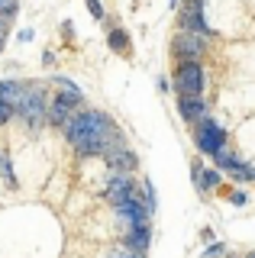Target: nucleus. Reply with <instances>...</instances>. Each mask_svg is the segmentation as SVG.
<instances>
[{"label":"nucleus","instance_id":"b1692460","mask_svg":"<svg viewBox=\"0 0 255 258\" xmlns=\"http://www.w3.org/2000/svg\"><path fill=\"white\" fill-rule=\"evenodd\" d=\"M87 10H91L94 20H103V4L100 0H87Z\"/></svg>","mask_w":255,"mask_h":258},{"label":"nucleus","instance_id":"aec40b11","mask_svg":"<svg viewBox=\"0 0 255 258\" xmlns=\"http://www.w3.org/2000/svg\"><path fill=\"white\" fill-rule=\"evenodd\" d=\"M55 84H58V91H65V94H81V87L75 84V81H68V78H55Z\"/></svg>","mask_w":255,"mask_h":258},{"label":"nucleus","instance_id":"a878e982","mask_svg":"<svg viewBox=\"0 0 255 258\" xmlns=\"http://www.w3.org/2000/svg\"><path fill=\"white\" fill-rule=\"evenodd\" d=\"M7 23H10V16H4V13H0V32H7Z\"/></svg>","mask_w":255,"mask_h":258},{"label":"nucleus","instance_id":"7ed1b4c3","mask_svg":"<svg viewBox=\"0 0 255 258\" xmlns=\"http://www.w3.org/2000/svg\"><path fill=\"white\" fill-rule=\"evenodd\" d=\"M81 103H84V94H65V91H61L58 97H52V100H49L45 123H52V126H65L68 119L75 116L78 110H81Z\"/></svg>","mask_w":255,"mask_h":258},{"label":"nucleus","instance_id":"f3484780","mask_svg":"<svg viewBox=\"0 0 255 258\" xmlns=\"http://www.w3.org/2000/svg\"><path fill=\"white\" fill-rule=\"evenodd\" d=\"M107 258H149V252H133L130 245H113Z\"/></svg>","mask_w":255,"mask_h":258},{"label":"nucleus","instance_id":"6ab92c4d","mask_svg":"<svg viewBox=\"0 0 255 258\" xmlns=\"http://www.w3.org/2000/svg\"><path fill=\"white\" fill-rule=\"evenodd\" d=\"M220 255H226V242H210L201 258H220Z\"/></svg>","mask_w":255,"mask_h":258},{"label":"nucleus","instance_id":"4be33fe9","mask_svg":"<svg viewBox=\"0 0 255 258\" xmlns=\"http://www.w3.org/2000/svg\"><path fill=\"white\" fill-rule=\"evenodd\" d=\"M142 197H146V204L155 210V187H152V181H146V184H142Z\"/></svg>","mask_w":255,"mask_h":258},{"label":"nucleus","instance_id":"ddd939ff","mask_svg":"<svg viewBox=\"0 0 255 258\" xmlns=\"http://www.w3.org/2000/svg\"><path fill=\"white\" fill-rule=\"evenodd\" d=\"M201 194H207V190H213V187H220V171H213V168H204V174H201V181L194 184Z\"/></svg>","mask_w":255,"mask_h":258},{"label":"nucleus","instance_id":"4468645a","mask_svg":"<svg viewBox=\"0 0 255 258\" xmlns=\"http://www.w3.org/2000/svg\"><path fill=\"white\" fill-rule=\"evenodd\" d=\"M229 177H236V181H255V168L252 165H242V161H236V165L226 168Z\"/></svg>","mask_w":255,"mask_h":258},{"label":"nucleus","instance_id":"dca6fc26","mask_svg":"<svg viewBox=\"0 0 255 258\" xmlns=\"http://www.w3.org/2000/svg\"><path fill=\"white\" fill-rule=\"evenodd\" d=\"M0 177H4L10 187H17V174H13V161H10V155H7L4 149H0Z\"/></svg>","mask_w":255,"mask_h":258},{"label":"nucleus","instance_id":"1a4fd4ad","mask_svg":"<svg viewBox=\"0 0 255 258\" xmlns=\"http://www.w3.org/2000/svg\"><path fill=\"white\" fill-rule=\"evenodd\" d=\"M103 158H107V165L113 168V171H119V174H133V171L139 168L136 152H133V149H126V145H123V149H113L110 155H103Z\"/></svg>","mask_w":255,"mask_h":258},{"label":"nucleus","instance_id":"20e7f679","mask_svg":"<svg viewBox=\"0 0 255 258\" xmlns=\"http://www.w3.org/2000/svg\"><path fill=\"white\" fill-rule=\"evenodd\" d=\"M181 32H194V36H204V39H213V29L207 26L204 20V0H187L184 7H181Z\"/></svg>","mask_w":255,"mask_h":258},{"label":"nucleus","instance_id":"bb28decb","mask_svg":"<svg viewBox=\"0 0 255 258\" xmlns=\"http://www.w3.org/2000/svg\"><path fill=\"white\" fill-rule=\"evenodd\" d=\"M4 36H7V32H0V52H4Z\"/></svg>","mask_w":255,"mask_h":258},{"label":"nucleus","instance_id":"6e6552de","mask_svg":"<svg viewBox=\"0 0 255 258\" xmlns=\"http://www.w3.org/2000/svg\"><path fill=\"white\" fill-rule=\"evenodd\" d=\"M133 194H139V190H136V181H133V174L113 171V177L107 181V200H110V204L119 207V204H126Z\"/></svg>","mask_w":255,"mask_h":258},{"label":"nucleus","instance_id":"f8f14e48","mask_svg":"<svg viewBox=\"0 0 255 258\" xmlns=\"http://www.w3.org/2000/svg\"><path fill=\"white\" fill-rule=\"evenodd\" d=\"M23 94H26V84L23 81H0V100H7V103H17L23 100Z\"/></svg>","mask_w":255,"mask_h":258},{"label":"nucleus","instance_id":"0eeeda50","mask_svg":"<svg viewBox=\"0 0 255 258\" xmlns=\"http://www.w3.org/2000/svg\"><path fill=\"white\" fill-rule=\"evenodd\" d=\"M171 52L178 55L181 61H201V55L207 52V39L194 36V32H178L171 42Z\"/></svg>","mask_w":255,"mask_h":258},{"label":"nucleus","instance_id":"cd10ccee","mask_svg":"<svg viewBox=\"0 0 255 258\" xmlns=\"http://www.w3.org/2000/svg\"><path fill=\"white\" fill-rule=\"evenodd\" d=\"M249 258H255V255H249Z\"/></svg>","mask_w":255,"mask_h":258},{"label":"nucleus","instance_id":"39448f33","mask_svg":"<svg viewBox=\"0 0 255 258\" xmlns=\"http://www.w3.org/2000/svg\"><path fill=\"white\" fill-rule=\"evenodd\" d=\"M194 139H197V149H201L204 155H217L220 149H226V129H220L210 116H204L201 123H197Z\"/></svg>","mask_w":255,"mask_h":258},{"label":"nucleus","instance_id":"5701e85b","mask_svg":"<svg viewBox=\"0 0 255 258\" xmlns=\"http://www.w3.org/2000/svg\"><path fill=\"white\" fill-rule=\"evenodd\" d=\"M17 7H20V0H0V13H4V16H13Z\"/></svg>","mask_w":255,"mask_h":258},{"label":"nucleus","instance_id":"a211bd4d","mask_svg":"<svg viewBox=\"0 0 255 258\" xmlns=\"http://www.w3.org/2000/svg\"><path fill=\"white\" fill-rule=\"evenodd\" d=\"M213 158H217V165L223 168V171H226L229 165H236V161H239V158H236V155H233V152H229V149H220V152H217V155H213Z\"/></svg>","mask_w":255,"mask_h":258},{"label":"nucleus","instance_id":"2eb2a0df","mask_svg":"<svg viewBox=\"0 0 255 258\" xmlns=\"http://www.w3.org/2000/svg\"><path fill=\"white\" fill-rule=\"evenodd\" d=\"M107 42H110V48H113V52H130V36H126L123 29H110Z\"/></svg>","mask_w":255,"mask_h":258},{"label":"nucleus","instance_id":"412c9836","mask_svg":"<svg viewBox=\"0 0 255 258\" xmlns=\"http://www.w3.org/2000/svg\"><path fill=\"white\" fill-rule=\"evenodd\" d=\"M17 116V110H13V103H7V100H0V126L7 123V119H13Z\"/></svg>","mask_w":255,"mask_h":258},{"label":"nucleus","instance_id":"423d86ee","mask_svg":"<svg viewBox=\"0 0 255 258\" xmlns=\"http://www.w3.org/2000/svg\"><path fill=\"white\" fill-rule=\"evenodd\" d=\"M113 210H116V216H119L126 226H130V229H133V226H146L149 216H152V207L146 204V197H142V194H133L126 204H119V207H113Z\"/></svg>","mask_w":255,"mask_h":258},{"label":"nucleus","instance_id":"9b49d317","mask_svg":"<svg viewBox=\"0 0 255 258\" xmlns=\"http://www.w3.org/2000/svg\"><path fill=\"white\" fill-rule=\"evenodd\" d=\"M149 242H152V229H149V223H146V226H133V229L126 232L123 245H130L133 252H149Z\"/></svg>","mask_w":255,"mask_h":258},{"label":"nucleus","instance_id":"393cba45","mask_svg":"<svg viewBox=\"0 0 255 258\" xmlns=\"http://www.w3.org/2000/svg\"><path fill=\"white\" fill-rule=\"evenodd\" d=\"M229 200H233L236 207H242V204H245L249 197H245V190H233V194H229Z\"/></svg>","mask_w":255,"mask_h":258},{"label":"nucleus","instance_id":"9d476101","mask_svg":"<svg viewBox=\"0 0 255 258\" xmlns=\"http://www.w3.org/2000/svg\"><path fill=\"white\" fill-rule=\"evenodd\" d=\"M178 113H181V119H187V123H201L207 116L204 97H178Z\"/></svg>","mask_w":255,"mask_h":258},{"label":"nucleus","instance_id":"f03ea898","mask_svg":"<svg viewBox=\"0 0 255 258\" xmlns=\"http://www.w3.org/2000/svg\"><path fill=\"white\" fill-rule=\"evenodd\" d=\"M204 84L207 75L201 68V61H181L174 71V91L178 97H204Z\"/></svg>","mask_w":255,"mask_h":258},{"label":"nucleus","instance_id":"f257e3e1","mask_svg":"<svg viewBox=\"0 0 255 258\" xmlns=\"http://www.w3.org/2000/svg\"><path fill=\"white\" fill-rule=\"evenodd\" d=\"M17 116H23L33 129H39L45 123V113H49V97H45L42 84H26V94H23V100L17 103Z\"/></svg>","mask_w":255,"mask_h":258}]
</instances>
